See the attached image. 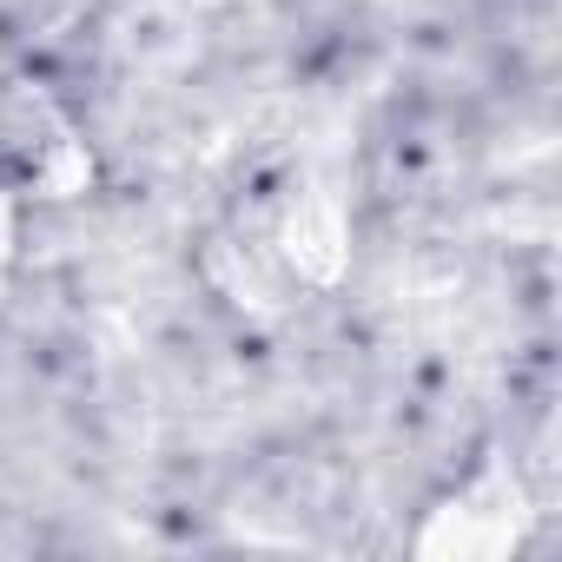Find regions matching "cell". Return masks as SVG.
<instances>
[{"instance_id": "obj_3", "label": "cell", "mask_w": 562, "mask_h": 562, "mask_svg": "<svg viewBox=\"0 0 562 562\" xmlns=\"http://www.w3.org/2000/svg\"><path fill=\"white\" fill-rule=\"evenodd\" d=\"M14 192L8 186H0V285H8V265H14Z\"/></svg>"}, {"instance_id": "obj_1", "label": "cell", "mask_w": 562, "mask_h": 562, "mask_svg": "<svg viewBox=\"0 0 562 562\" xmlns=\"http://www.w3.org/2000/svg\"><path fill=\"white\" fill-rule=\"evenodd\" d=\"M93 179V153L41 80H0V186L14 199H67Z\"/></svg>"}, {"instance_id": "obj_2", "label": "cell", "mask_w": 562, "mask_h": 562, "mask_svg": "<svg viewBox=\"0 0 562 562\" xmlns=\"http://www.w3.org/2000/svg\"><path fill=\"white\" fill-rule=\"evenodd\" d=\"M516 536H522V496H516V476L490 470L476 490H463V503L437 509V522L417 536V549L496 555V549H516Z\"/></svg>"}]
</instances>
